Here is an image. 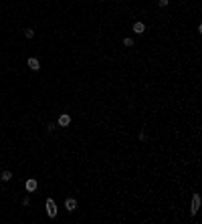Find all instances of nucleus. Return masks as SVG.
<instances>
[{
  "instance_id": "f257e3e1",
  "label": "nucleus",
  "mask_w": 202,
  "mask_h": 224,
  "mask_svg": "<svg viewBox=\"0 0 202 224\" xmlns=\"http://www.w3.org/2000/svg\"><path fill=\"white\" fill-rule=\"evenodd\" d=\"M69 123H71V115H69V113H61V117L57 119V125H59V127H67Z\"/></svg>"
},
{
  "instance_id": "9b49d317",
  "label": "nucleus",
  "mask_w": 202,
  "mask_h": 224,
  "mask_svg": "<svg viewBox=\"0 0 202 224\" xmlns=\"http://www.w3.org/2000/svg\"><path fill=\"white\" fill-rule=\"evenodd\" d=\"M123 45H125V47H131V45H133V40H131V38H123Z\"/></svg>"
},
{
  "instance_id": "20e7f679",
  "label": "nucleus",
  "mask_w": 202,
  "mask_h": 224,
  "mask_svg": "<svg viewBox=\"0 0 202 224\" xmlns=\"http://www.w3.org/2000/svg\"><path fill=\"white\" fill-rule=\"evenodd\" d=\"M37 180H35V178H28V180H26V182H24V188H26V192H35V190H37Z\"/></svg>"
},
{
  "instance_id": "f8f14e48",
  "label": "nucleus",
  "mask_w": 202,
  "mask_h": 224,
  "mask_svg": "<svg viewBox=\"0 0 202 224\" xmlns=\"http://www.w3.org/2000/svg\"><path fill=\"white\" fill-rule=\"evenodd\" d=\"M158 4H160L162 8H166V6H168V0H158Z\"/></svg>"
},
{
  "instance_id": "ddd939ff",
  "label": "nucleus",
  "mask_w": 202,
  "mask_h": 224,
  "mask_svg": "<svg viewBox=\"0 0 202 224\" xmlns=\"http://www.w3.org/2000/svg\"><path fill=\"white\" fill-rule=\"evenodd\" d=\"M138 138H140V141H144V139H146V133H144V131H140V133H138Z\"/></svg>"
},
{
  "instance_id": "0eeeda50",
  "label": "nucleus",
  "mask_w": 202,
  "mask_h": 224,
  "mask_svg": "<svg viewBox=\"0 0 202 224\" xmlns=\"http://www.w3.org/2000/svg\"><path fill=\"white\" fill-rule=\"evenodd\" d=\"M133 33H138V35L146 33V26H144V22H135V24H133Z\"/></svg>"
},
{
  "instance_id": "39448f33",
  "label": "nucleus",
  "mask_w": 202,
  "mask_h": 224,
  "mask_svg": "<svg viewBox=\"0 0 202 224\" xmlns=\"http://www.w3.org/2000/svg\"><path fill=\"white\" fill-rule=\"evenodd\" d=\"M26 65H28V69H30V71H38V69H40V63H38V59H35V57H30Z\"/></svg>"
},
{
  "instance_id": "6e6552de",
  "label": "nucleus",
  "mask_w": 202,
  "mask_h": 224,
  "mask_svg": "<svg viewBox=\"0 0 202 224\" xmlns=\"http://www.w3.org/2000/svg\"><path fill=\"white\" fill-rule=\"evenodd\" d=\"M0 180H2V182H10V180H12V174L8 172V170H4L2 176H0Z\"/></svg>"
},
{
  "instance_id": "1a4fd4ad",
  "label": "nucleus",
  "mask_w": 202,
  "mask_h": 224,
  "mask_svg": "<svg viewBox=\"0 0 202 224\" xmlns=\"http://www.w3.org/2000/svg\"><path fill=\"white\" fill-rule=\"evenodd\" d=\"M24 36H26V38H33V36H35V30H33V28H26V30H24Z\"/></svg>"
},
{
  "instance_id": "f03ea898",
  "label": "nucleus",
  "mask_w": 202,
  "mask_h": 224,
  "mask_svg": "<svg viewBox=\"0 0 202 224\" xmlns=\"http://www.w3.org/2000/svg\"><path fill=\"white\" fill-rule=\"evenodd\" d=\"M198 208H200V196L194 194V196H192V208H190V214L194 216V214L198 212Z\"/></svg>"
},
{
  "instance_id": "423d86ee",
  "label": "nucleus",
  "mask_w": 202,
  "mask_h": 224,
  "mask_svg": "<svg viewBox=\"0 0 202 224\" xmlns=\"http://www.w3.org/2000/svg\"><path fill=\"white\" fill-rule=\"evenodd\" d=\"M65 208H67L69 212H75V210H77V200H75V198H67V202H65Z\"/></svg>"
},
{
  "instance_id": "7ed1b4c3",
  "label": "nucleus",
  "mask_w": 202,
  "mask_h": 224,
  "mask_svg": "<svg viewBox=\"0 0 202 224\" xmlns=\"http://www.w3.org/2000/svg\"><path fill=\"white\" fill-rule=\"evenodd\" d=\"M47 214H49L51 218H55V216H57V206H55L53 200H47Z\"/></svg>"
},
{
  "instance_id": "9d476101",
  "label": "nucleus",
  "mask_w": 202,
  "mask_h": 224,
  "mask_svg": "<svg viewBox=\"0 0 202 224\" xmlns=\"http://www.w3.org/2000/svg\"><path fill=\"white\" fill-rule=\"evenodd\" d=\"M55 127H57V123H49V125H47V129H49V131H51V133H53V131H55Z\"/></svg>"
}]
</instances>
